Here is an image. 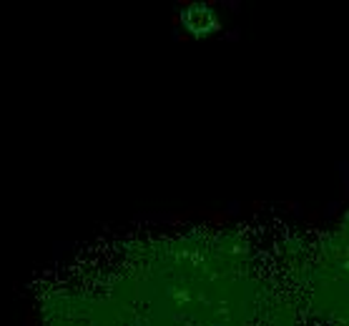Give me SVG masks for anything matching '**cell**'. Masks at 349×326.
I'll list each match as a JSON object with an SVG mask.
<instances>
[{"label":"cell","mask_w":349,"mask_h":326,"mask_svg":"<svg viewBox=\"0 0 349 326\" xmlns=\"http://www.w3.org/2000/svg\"><path fill=\"white\" fill-rule=\"evenodd\" d=\"M183 20H186V25L191 28V30H196V33L206 30V28H209V23L216 25V23L211 20V13L206 10V8H193V10H188L186 15H183ZM216 28H218V25H216Z\"/></svg>","instance_id":"6da1fadb"},{"label":"cell","mask_w":349,"mask_h":326,"mask_svg":"<svg viewBox=\"0 0 349 326\" xmlns=\"http://www.w3.org/2000/svg\"><path fill=\"white\" fill-rule=\"evenodd\" d=\"M284 206H287V208H289V211H296V208H299V203H294V201H287V203H284Z\"/></svg>","instance_id":"3957f363"},{"label":"cell","mask_w":349,"mask_h":326,"mask_svg":"<svg viewBox=\"0 0 349 326\" xmlns=\"http://www.w3.org/2000/svg\"><path fill=\"white\" fill-rule=\"evenodd\" d=\"M306 221H309V223H317V221H319V213H309V216H306Z\"/></svg>","instance_id":"277c9868"},{"label":"cell","mask_w":349,"mask_h":326,"mask_svg":"<svg viewBox=\"0 0 349 326\" xmlns=\"http://www.w3.org/2000/svg\"><path fill=\"white\" fill-rule=\"evenodd\" d=\"M209 218H211L213 223H224V221L229 218V211H224V213H213V216H209Z\"/></svg>","instance_id":"7a4b0ae2"},{"label":"cell","mask_w":349,"mask_h":326,"mask_svg":"<svg viewBox=\"0 0 349 326\" xmlns=\"http://www.w3.org/2000/svg\"><path fill=\"white\" fill-rule=\"evenodd\" d=\"M25 326H35V321H33L30 316H25Z\"/></svg>","instance_id":"8992f818"},{"label":"cell","mask_w":349,"mask_h":326,"mask_svg":"<svg viewBox=\"0 0 349 326\" xmlns=\"http://www.w3.org/2000/svg\"><path fill=\"white\" fill-rule=\"evenodd\" d=\"M251 208H254V211H261L264 203H261V201H254V203H251Z\"/></svg>","instance_id":"5b68a950"}]
</instances>
